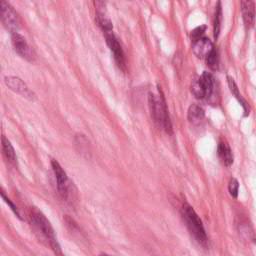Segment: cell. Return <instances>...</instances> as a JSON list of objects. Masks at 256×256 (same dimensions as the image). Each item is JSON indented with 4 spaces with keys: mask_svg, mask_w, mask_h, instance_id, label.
Returning a JSON list of instances; mask_svg holds the SVG:
<instances>
[{
    "mask_svg": "<svg viewBox=\"0 0 256 256\" xmlns=\"http://www.w3.org/2000/svg\"><path fill=\"white\" fill-rule=\"evenodd\" d=\"M29 217L36 232H38L42 236V238H44V240L48 243L53 253L56 256H64L60 244L56 238L54 229L50 221L46 218V216L41 211L37 209H32Z\"/></svg>",
    "mask_w": 256,
    "mask_h": 256,
    "instance_id": "1",
    "label": "cell"
},
{
    "mask_svg": "<svg viewBox=\"0 0 256 256\" xmlns=\"http://www.w3.org/2000/svg\"><path fill=\"white\" fill-rule=\"evenodd\" d=\"M181 214L193 239L200 246L207 247L208 238L203 223L198 214L196 213V211L193 209V207L189 205L187 202H183L181 207Z\"/></svg>",
    "mask_w": 256,
    "mask_h": 256,
    "instance_id": "2",
    "label": "cell"
},
{
    "mask_svg": "<svg viewBox=\"0 0 256 256\" xmlns=\"http://www.w3.org/2000/svg\"><path fill=\"white\" fill-rule=\"evenodd\" d=\"M148 103L154 122L159 127L164 129L168 134H172V124L163 95H160L159 97L154 93H149Z\"/></svg>",
    "mask_w": 256,
    "mask_h": 256,
    "instance_id": "3",
    "label": "cell"
},
{
    "mask_svg": "<svg viewBox=\"0 0 256 256\" xmlns=\"http://www.w3.org/2000/svg\"><path fill=\"white\" fill-rule=\"evenodd\" d=\"M51 167L56 178L59 195L65 201H71V197L73 198V193H74L73 183L69 180L66 172L64 171V169L62 168V166L59 164L58 161L52 159Z\"/></svg>",
    "mask_w": 256,
    "mask_h": 256,
    "instance_id": "4",
    "label": "cell"
},
{
    "mask_svg": "<svg viewBox=\"0 0 256 256\" xmlns=\"http://www.w3.org/2000/svg\"><path fill=\"white\" fill-rule=\"evenodd\" d=\"M0 20L11 34L17 33L20 26L18 13L6 1H0Z\"/></svg>",
    "mask_w": 256,
    "mask_h": 256,
    "instance_id": "5",
    "label": "cell"
},
{
    "mask_svg": "<svg viewBox=\"0 0 256 256\" xmlns=\"http://www.w3.org/2000/svg\"><path fill=\"white\" fill-rule=\"evenodd\" d=\"M11 39H12V45L15 52L21 58L29 62H33L36 59V53L34 49L28 44L26 39L21 34H19L18 32L14 33L12 34Z\"/></svg>",
    "mask_w": 256,
    "mask_h": 256,
    "instance_id": "6",
    "label": "cell"
},
{
    "mask_svg": "<svg viewBox=\"0 0 256 256\" xmlns=\"http://www.w3.org/2000/svg\"><path fill=\"white\" fill-rule=\"evenodd\" d=\"M104 36H105L106 43H107L110 51L113 54L116 64L118 65V67L121 70H125V68H126L125 55H124V51L122 49V46H121L118 38L116 37V35L113 32L104 33Z\"/></svg>",
    "mask_w": 256,
    "mask_h": 256,
    "instance_id": "7",
    "label": "cell"
},
{
    "mask_svg": "<svg viewBox=\"0 0 256 256\" xmlns=\"http://www.w3.org/2000/svg\"><path fill=\"white\" fill-rule=\"evenodd\" d=\"M4 82L6 86L12 90L13 92L27 98L28 100H34L35 99V94L33 91L29 89V87L26 85V83L20 79L17 76H6L4 78Z\"/></svg>",
    "mask_w": 256,
    "mask_h": 256,
    "instance_id": "8",
    "label": "cell"
},
{
    "mask_svg": "<svg viewBox=\"0 0 256 256\" xmlns=\"http://www.w3.org/2000/svg\"><path fill=\"white\" fill-rule=\"evenodd\" d=\"M193 53L201 59H206L208 55L213 51L214 46L209 38L201 37L193 42Z\"/></svg>",
    "mask_w": 256,
    "mask_h": 256,
    "instance_id": "9",
    "label": "cell"
},
{
    "mask_svg": "<svg viewBox=\"0 0 256 256\" xmlns=\"http://www.w3.org/2000/svg\"><path fill=\"white\" fill-rule=\"evenodd\" d=\"M241 12L245 25L247 27H253L255 22V3L254 1H241Z\"/></svg>",
    "mask_w": 256,
    "mask_h": 256,
    "instance_id": "10",
    "label": "cell"
},
{
    "mask_svg": "<svg viewBox=\"0 0 256 256\" xmlns=\"http://www.w3.org/2000/svg\"><path fill=\"white\" fill-rule=\"evenodd\" d=\"M217 154L223 165L229 167L233 164L234 157H233L232 150L225 141L223 140L219 141V144L217 147Z\"/></svg>",
    "mask_w": 256,
    "mask_h": 256,
    "instance_id": "11",
    "label": "cell"
},
{
    "mask_svg": "<svg viewBox=\"0 0 256 256\" xmlns=\"http://www.w3.org/2000/svg\"><path fill=\"white\" fill-rule=\"evenodd\" d=\"M205 117V110L198 104H192L187 111V119L192 124H199Z\"/></svg>",
    "mask_w": 256,
    "mask_h": 256,
    "instance_id": "12",
    "label": "cell"
},
{
    "mask_svg": "<svg viewBox=\"0 0 256 256\" xmlns=\"http://www.w3.org/2000/svg\"><path fill=\"white\" fill-rule=\"evenodd\" d=\"M199 81L201 83L202 89L204 91L205 97L211 96L213 89H214V77L211 73L205 71L203 74L199 77Z\"/></svg>",
    "mask_w": 256,
    "mask_h": 256,
    "instance_id": "13",
    "label": "cell"
},
{
    "mask_svg": "<svg viewBox=\"0 0 256 256\" xmlns=\"http://www.w3.org/2000/svg\"><path fill=\"white\" fill-rule=\"evenodd\" d=\"M1 144H2V150H3L4 156L6 157V159L10 163L15 164L17 162V156H16L15 149H14L13 145L11 144L10 140L3 135L1 138Z\"/></svg>",
    "mask_w": 256,
    "mask_h": 256,
    "instance_id": "14",
    "label": "cell"
},
{
    "mask_svg": "<svg viewBox=\"0 0 256 256\" xmlns=\"http://www.w3.org/2000/svg\"><path fill=\"white\" fill-rule=\"evenodd\" d=\"M227 82H228V86H229V88H230L231 93L235 96V98H236V99L240 102V104L242 105V107H243V109H244V111H245V115L249 114V105H248L247 102L242 98V96H241V94H240V92H239L238 86H237V84L235 83L234 79L228 76V77H227Z\"/></svg>",
    "mask_w": 256,
    "mask_h": 256,
    "instance_id": "15",
    "label": "cell"
},
{
    "mask_svg": "<svg viewBox=\"0 0 256 256\" xmlns=\"http://www.w3.org/2000/svg\"><path fill=\"white\" fill-rule=\"evenodd\" d=\"M95 21L104 33L112 32L113 24H112L111 20L104 14V12H96Z\"/></svg>",
    "mask_w": 256,
    "mask_h": 256,
    "instance_id": "16",
    "label": "cell"
},
{
    "mask_svg": "<svg viewBox=\"0 0 256 256\" xmlns=\"http://www.w3.org/2000/svg\"><path fill=\"white\" fill-rule=\"evenodd\" d=\"M221 20H222V7L221 2L217 3L216 11H215V18H214V38L217 40L220 34V28H221Z\"/></svg>",
    "mask_w": 256,
    "mask_h": 256,
    "instance_id": "17",
    "label": "cell"
},
{
    "mask_svg": "<svg viewBox=\"0 0 256 256\" xmlns=\"http://www.w3.org/2000/svg\"><path fill=\"white\" fill-rule=\"evenodd\" d=\"M191 92L192 94L197 98V99H203L205 98V94H204V91L202 89V86H201V83L199 81V77H196L192 80L191 82Z\"/></svg>",
    "mask_w": 256,
    "mask_h": 256,
    "instance_id": "18",
    "label": "cell"
},
{
    "mask_svg": "<svg viewBox=\"0 0 256 256\" xmlns=\"http://www.w3.org/2000/svg\"><path fill=\"white\" fill-rule=\"evenodd\" d=\"M207 65L212 69V70H217L219 66V54L218 51L214 48L213 51L208 55L206 58Z\"/></svg>",
    "mask_w": 256,
    "mask_h": 256,
    "instance_id": "19",
    "label": "cell"
},
{
    "mask_svg": "<svg viewBox=\"0 0 256 256\" xmlns=\"http://www.w3.org/2000/svg\"><path fill=\"white\" fill-rule=\"evenodd\" d=\"M76 145L79 146V151L83 154V153H86L88 154L89 152V142L88 140L85 138L84 135H77L76 137Z\"/></svg>",
    "mask_w": 256,
    "mask_h": 256,
    "instance_id": "20",
    "label": "cell"
},
{
    "mask_svg": "<svg viewBox=\"0 0 256 256\" xmlns=\"http://www.w3.org/2000/svg\"><path fill=\"white\" fill-rule=\"evenodd\" d=\"M0 196L2 197V199L5 201V203L10 207V209L14 212V214L19 218V219H22L21 218V216H20V213H19V211H18V209H17V207H16V205L11 201V199L9 198V197H7V195L5 194V192L3 191V189L0 187Z\"/></svg>",
    "mask_w": 256,
    "mask_h": 256,
    "instance_id": "21",
    "label": "cell"
},
{
    "mask_svg": "<svg viewBox=\"0 0 256 256\" xmlns=\"http://www.w3.org/2000/svg\"><path fill=\"white\" fill-rule=\"evenodd\" d=\"M228 190L230 195L233 198H237L238 197V192H239V182L236 178H231L229 180V184H228Z\"/></svg>",
    "mask_w": 256,
    "mask_h": 256,
    "instance_id": "22",
    "label": "cell"
},
{
    "mask_svg": "<svg viewBox=\"0 0 256 256\" xmlns=\"http://www.w3.org/2000/svg\"><path fill=\"white\" fill-rule=\"evenodd\" d=\"M205 30H206V26H205V25L199 26V27H197V28H195V29H193V30L191 31V37H192L193 40L195 41V40H197V39H199V38L202 37V35H203V33L205 32Z\"/></svg>",
    "mask_w": 256,
    "mask_h": 256,
    "instance_id": "23",
    "label": "cell"
},
{
    "mask_svg": "<svg viewBox=\"0 0 256 256\" xmlns=\"http://www.w3.org/2000/svg\"><path fill=\"white\" fill-rule=\"evenodd\" d=\"M99 256H111V255H109V254H106V253H101Z\"/></svg>",
    "mask_w": 256,
    "mask_h": 256,
    "instance_id": "24",
    "label": "cell"
},
{
    "mask_svg": "<svg viewBox=\"0 0 256 256\" xmlns=\"http://www.w3.org/2000/svg\"><path fill=\"white\" fill-rule=\"evenodd\" d=\"M0 72H1V66H0Z\"/></svg>",
    "mask_w": 256,
    "mask_h": 256,
    "instance_id": "25",
    "label": "cell"
}]
</instances>
